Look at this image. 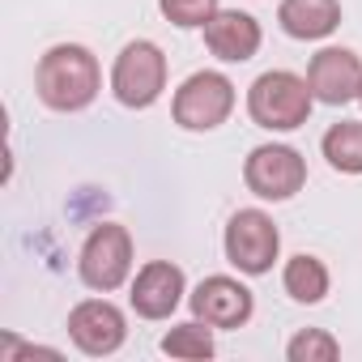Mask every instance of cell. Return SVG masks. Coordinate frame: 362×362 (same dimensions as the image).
<instances>
[{"mask_svg": "<svg viewBox=\"0 0 362 362\" xmlns=\"http://www.w3.org/2000/svg\"><path fill=\"white\" fill-rule=\"evenodd\" d=\"M98 90H103L98 56L81 43H56L35 64V94L47 111L77 115L98 98Z\"/></svg>", "mask_w": 362, "mask_h": 362, "instance_id": "1", "label": "cell"}, {"mask_svg": "<svg viewBox=\"0 0 362 362\" xmlns=\"http://www.w3.org/2000/svg\"><path fill=\"white\" fill-rule=\"evenodd\" d=\"M311 107H315V94H311L307 77H298L290 69H269L247 90V115L256 128H269V132L303 128L311 119Z\"/></svg>", "mask_w": 362, "mask_h": 362, "instance_id": "2", "label": "cell"}, {"mask_svg": "<svg viewBox=\"0 0 362 362\" xmlns=\"http://www.w3.org/2000/svg\"><path fill=\"white\" fill-rule=\"evenodd\" d=\"M166 90V56L153 39H132L111 64V94L128 111H145Z\"/></svg>", "mask_w": 362, "mask_h": 362, "instance_id": "3", "label": "cell"}, {"mask_svg": "<svg viewBox=\"0 0 362 362\" xmlns=\"http://www.w3.org/2000/svg\"><path fill=\"white\" fill-rule=\"evenodd\" d=\"M77 277L94 294H111L132 277V235L119 222H103L86 235L77 252Z\"/></svg>", "mask_w": 362, "mask_h": 362, "instance_id": "4", "label": "cell"}, {"mask_svg": "<svg viewBox=\"0 0 362 362\" xmlns=\"http://www.w3.org/2000/svg\"><path fill=\"white\" fill-rule=\"evenodd\" d=\"M235 111V81L218 69L192 73L170 98V115L184 132H214Z\"/></svg>", "mask_w": 362, "mask_h": 362, "instance_id": "5", "label": "cell"}, {"mask_svg": "<svg viewBox=\"0 0 362 362\" xmlns=\"http://www.w3.org/2000/svg\"><path fill=\"white\" fill-rule=\"evenodd\" d=\"M222 252L243 277H264V273H273V264L281 256V230L264 209H239L226 222Z\"/></svg>", "mask_w": 362, "mask_h": 362, "instance_id": "6", "label": "cell"}, {"mask_svg": "<svg viewBox=\"0 0 362 362\" xmlns=\"http://www.w3.org/2000/svg\"><path fill=\"white\" fill-rule=\"evenodd\" d=\"M243 184L260 201H290L307 184V158L294 145H256L243 162Z\"/></svg>", "mask_w": 362, "mask_h": 362, "instance_id": "7", "label": "cell"}, {"mask_svg": "<svg viewBox=\"0 0 362 362\" xmlns=\"http://www.w3.org/2000/svg\"><path fill=\"white\" fill-rule=\"evenodd\" d=\"M69 341L90 358H111L128 341V320L111 298H86L69 311Z\"/></svg>", "mask_w": 362, "mask_h": 362, "instance_id": "8", "label": "cell"}, {"mask_svg": "<svg viewBox=\"0 0 362 362\" xmlns=\"http://www.w3.org/2000/svg\"><path fill=\"white\" fill-rule=\"evenodd\" d=\"M188 307H192V315L205 320L209 328H243V324L256 315V294H252L239 277L214 273V277H205V281L188 294Z\"/></svg>", "mask_w": 362, "mask_h": 362, "instance_id": "9", "label": "cell"}, {"mask_svg": "<svg viewBox=\"0 0 362 362\" xmlns=\"http://www.w3.org/2000/svg\"><path fill=\"white\" fill-rule=\"evenodd\" d=\"M184 294H188L184 269L170 264V260H149V264L136 269L128 303H132V311H136L141 320H170L175 307L184 303Z\"/></svg>", "mask_w": 362, "mask_h": 362, "instance_id": "10", "label": "cell"}, {"mask_svg": "<svg viewBox=\"0 0 362 362\" xmlns=\"http://www.w3.org/2000/svg\"><path fill=\"white\" fill-rule=\"evenodd\" d=\"M307 86L315 103L324 107H345L362 90V60L349 47H320L307 64Z\"/></svg>", "mask_w": 362, "mask_h": 362, "instance_id": "11", "label": "cell"}, {"mask_svg": "<svg viewBox=\"0 0 362 362\" xmlns=\"http://www.w3.org/2000/svg\"><path fill=\"white\" fill-rule=\"evenodd\" d=\"M260 43H264L260 22H256L252 13H239V9H218V13L209 18V26H205V47H209L218 60H226V64L252 60V56L260 52Z\"/></svg>", "mask_w": 362, "mask_h": 362, "instance_id": "12", "label": "cell"}, {"mask_svg": "<svg viewBox=\"0 0 362 362\" xmlns=\"http://www.w3.org/2000/svg\"><path fill=\"white\" fill-rule=\"evenodd\" d=\"M277 26L298 43H320L341 26V0H281Z\"/></svg>", "mask_w": 362, "mask_h": 362, "instance_id": "13", "label": "cell"}, {"mask_svg": "<svg viewBox=\"0 0 362 362\" xmlns=\"http://www.w3.org/2000/svg\"><path fill=\"white\" fill-rule=\"evenodd\" d=\"M328 286H332L328 264H324L320 256H311V252L290 256V260H286V269H281V290H286L294 303H303V307L324 303V298H328Z\"/></svg>", "mask_w": 362, "mask_h": 362, "instance_id": "14", "label": "cell"}, {"mask_svg": "<svg viewBox=\"0 0 362 362\" xmlns=\"http://www.w3.org/2000/svg\"><path fill=\"white\" fill-rule=\"evenodd\" d=\"M324 158L341 175H362V119H341L324 132L320 141Z\"/></svg>", "mask_w": 362, "mask_h": 362, "instance_id": "15", "label": "cell"}, {"mask_svg": "<svg viewBox=\"0 0 362 362\" xmlns=\"http://www.w3.org/2000/svg\"><path fill=\"white\" fill-rule=\"evenodd\" d=\"M214 328L205 320H188V324H175L166 337H162V354L170 358H214Z\"/></svg>", "mask_w": 362, "mask_h": 362, "instance_id": "16", "label": "cell"}, {"mask_svg": "<svg viewBox=\"0 0 362 362\" xmlns=\"http://www.w3.org/2000/svg\"><path fill=\"white\" fill-rule=\"evenodd\" d=\"M286 358H290V362H337V358H341V345H337V337L324 332V328H303V332L290 337Z\"/></svg>", "mask_w": 362, "mask_h": 362, "instance_id": "17", "label": "cell"}, {"mask_svg": "<svg viewBox=\"0 0 362 362\" xmlns=\"http://www.w3.org/2000/svg\"><path fill=\"white\" fill-rule=\"evenodd\" d=\"M158 9L179 30H205L209 18L222 9V0H158Z\"/></svg>", "mask_w": 362, "mask_h": 362, "instance_id": "18", "label": "cell"}, {"mask_svg": "<svg viewBox=\"0 0 362 362\" xmlns=\"http://www.w3.org/2000/svg\"><path fill=\"white\" fill-rule=\"evenodd\" d=\"M358 103H362V90H358Z\"/></svg>", "mask_w": 362, "mask_h": 362, "instance_id": "19", "label": "cell"}]
</instances>
